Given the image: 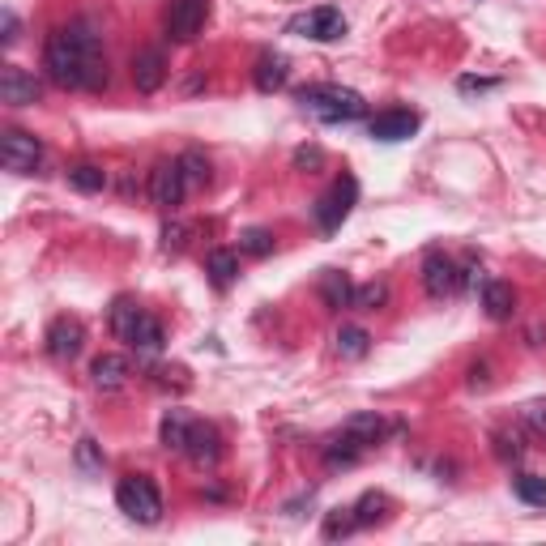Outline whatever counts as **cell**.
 Wrapping results in <instances>:
<instances>
[{
	"instance_id": "83f0119b",
	"label": "cell",
	"mask_w": 546,
	"mask_h": 546,
	"mask_svg": "<svg viewBox=\"0 0 546 546\" xmlns=\"http://www.w3.org/2000/svg\"><path fill=\"white\" fill-rule=\"evenodd\" d=\"M239 248H244L248 256H269V252H273V235L261 231V227H252V231L239 235Z\"/></svg>"
},
{
	"instance_id": "ffe728a7",
	"label": "cell",
	"mask_w": 546,
	"mask_h": 546,
	"mask_svg": "<svg viewBox=\"0 0 546 546\" xmlns=\"http://www.w3.org/2000/svg\"><path fill=\"white\" fill-rule=\"evenodd\" d=\"M205 273H210V282L218 286V291H227V286L235 282V273H239V256L231 248H214L210 256H205Z\"/></svg>"
},
{
	"instance_id": "d6986e66",
	"label": "cell",
	"mask_w": 546,
	"mask_h": 546,
	"mask_svg": "<svg viewBox=\"0 0 546 546\" xmlns=\"http://www.w3.org/2000/svg\"><path fill=\"white\" fill-rule=\"evenodd\" d=\"M483 308L491 320H512V312H517V295H512L508 282H483Z\"/></svg>"
},
{
	"instance_id": "d590c367",
	"label": "cell",
	"mask_w": 546,
	"mask_h": 546,
	"mask_svg": "<svg viewBox=\"0 0 546 546\" xmlns=\"http://www.w3.org/2000/svg\"><path fill=\"white\" fill-rule=\"evenodd\" d=\"M491 86H495V82H474V77H465V82H461L465 94H474V90H491Z\"/></svg>"
},
{
	"instance_id": "7c38bea8",
	"label": "cell",
	"mask_w": 546,
	"mask_h": 546,
	"mask_svg": "<svg viewBox=\"0 0 546 546\" xmlns=\"http://www.w3.org/2000/svg\"><path fill=\"white\" fill-rule=\"evenodd\" d=\"M82 342H86V329H82V320H73V316H56L52 329H47V355L60 363L82 355Z\"/></svg>"
},
{
	"instance_id": "7a4b0ae2",
	"label": "cell",
	"mask_w": 546,
	"mask_h": 546,
	"mask_svg": "<svg viewBox=\"0 0 546 546\" xmlns=\"http://www.w3.org/2000/svg\"><path fill=\"white\" fill-rule=\"evenodd\" d=\"M111 333H116L124 346L141 350V355H158V350L167 346L163 325H158L150 312H141L133 299H116V308H111Z\"/></svg>"
},
{
	"instance_id": "8992f818",
	"label": "cell",
	"mask_w": 546,
	"mask_h": 546,
	"mask_svg": "<svg viewBox=\"0 0 546 546\" xmlns=\"http://www.w3.org/2000/svg\"><path fill=\"white\" fill-rule=\"evenodd\" d=\"M0 163H5V171H13V175H35L43 163L39 137L22 133V128H9V133L0 137Z\"/></svg>"
},
{
	"instance_id": "836d02e7",
	"label": "cell",
	"mask_w": 546,
	"mask_h": 546,
	"mask_svg": "<svg viewBox=\"0 0 546 546\" xmlns=\"http://www.w3.org/2000/svg\"><path fill=\"white\" fill-rule=\"evenodd\" d=\"M22 39V26H18V13L5 9V43H18Z\"/></svg>"
},
{
	"instance_id": "f1b7e54d",
	"label": "cell",
	"mask_w": 546,
	"mask_h": 546,
	"mask_svg": "<svg viewBox=\"0 0 546 546\" xmlns=\"http://www.w3.org/2000/svg\"><path fill=\"white\" fill-rule=\"evenodd\" d=\"M350 529H359V517H355V508H337V512H329V521H325V538L350 534Z\"/></svg>"
},
{
	"instance_id": "9a60e30c",
	"label": "cell",
	"mask_w": 546,
	"mask_h": 546,
	"mask_svg": "<svg viewBox=\"0 0 546 546\" xmlns=\"http://www.w3.org/2000/svg\"><path fill=\"white\" fill-rule=\"evenodd\" d=\"M163 82H167V60H163V52H158V47L137 52V56H133V86H137L141 94H154Z\"/></svg>"
},
{
	"instance_id": "1f68e13d",
	"label": "cell",
	"mask_w": 546,
	"mask_h": 546,
	"mask_svg": "<svg viewBox=\"0 0 546 546\" xmlns=\"http://www.w3.org/2000/svg\"><path fill=\"white\" fill-rule=\"evenodd\" d=\"M525 423L534 427V431H542V436H546V401H534V406L525 410Z\"/></svg>"
},
{
	"instance_id": "30bf717a",
	"label": "cell",
	"mask_w": 546,
	"mask_h": 546,
	"mask_svg": "<svg viewBox=\"0 0 546 546\" xmlns=\"http://www.w3.org/2000/svg\"><path fill=\"white\" fill-rule=\"evenodd\" d=\"M423 286H427L431 299H453L461 291V269H457L453 256L427 252L423 256Z\"/></svg>"
},
{
	"instance_id": "ac0fdd59",
	"label": "cell",
	"mask_w": 546,
	"mask_h": 546,
	"mask_svg": "<svg viewBox=\"0 0 546 546\" xmlns=\"http://www.w3.org/2000/svg\"><path fill=\"white\" fill-rule=\"evenodd\" d=\"M320 295H325L329 308H355V286L342 269H325L320 273Z\"/></svg>"
},
{
	"instance_id": "8fae6325",
	"label": "cell",
	"mask_w": 546,
	"mask_h": 546,
	"mask_svg": "<svg viewBox=\"0 0 546 546\" xmlns=\"http://www.w3.org/2000/svg\"><path fill=\"white\" fill-rule=\"evenodd\" d=\"M39 94H43V86H39L35 73L18 69V64H5V69H0V103H9V107H35Z\"/></svg>"
},
{
	"instance_id": "484cf974",
	"label": "cell",
	"mask_w": 546,
	"mask_h": 546,
	"mask_svg": "<svg viewBox=\"0 0 546 546\" xmlns=\"http://www.w3.org/2000/svg\"><path fill=\"white\" fill-rule=\"evenodd\" d=\"M512 491H517L529 508H546V478H538V474H521L517 483H512Z\"/></svg>"
},
{
	"instance_id": "d4e9b609",
	"label": "cell",
	"mask_w": 546,
	"mask_h": 546,
	"mask_svg": "<svg viewBox=\"0 0 546 546\" xmlns=\"http://www.w3.org/2000/svg\"><path fill=\"white\" fill-rule=\"evenodd\" d=\"M180 167H184L188 188H205V184H210V158H205L201 150H184L180 154Z\"/></svg>"
},
{
	"instance_id": "4fadbf2b",
	"label": "cell",
	"mask_w": 546,
	"mask_h": 546,
	"mask_svg": "<svg viewBox=\"0 0 546 546\" xmlns=\"http://www.w3.org/2000/svg\"><path fill=\"white\" fill-rule=\"evenodd\" d=\"M184 457L197 465V470H214V465L222 461V436L210 423H192L188 440H184Z\"/></svg>"
},
{
	"instance_id": "f546056e",
	"label": "cell",
	"mask_w": 546,
	"mask_h": 546,
	"mask_svg": "<svg viewBox=\"0 0 546 546\" xmlns=\"http://www.w3.org/2000/svg\"><path fill=\"white\" fill-rule=\"evenodd\" d=\"M384 299H389V286H384V282H372V286H363V291H355V308L376 312Z\"/></svg>"
},
{
	"instance_id": "4dcf8cb0",
	"label": "cell",
	"mask_w": 546,
	"mask_h": 546,
	"mask_svg": "<svg viewBox=\"0 0 546 546\" xmlns=\"http://www.w3.org/2000/svg\"><path fill=\"white\" fill-rule=\"evenodd\" d=\"M77 461H82V470H99V465H103V457H99V448H94V440H82V444H77Z\"/></svg>"
},
{
	"instance_id": "6da1fadb",
	"label": "cell",
	"mask_w": 546,
	"mask_h": 546,
	"mask_svg": "<svg viewBox=\"0 0 546 546\" xmlns=\"http://www.w3.org/2000/svg\"><path fill=\"white\" fill-rule=\"evenodd\" d=\"M47 82L60 90H103L107 86V56L90 26H60L47 35L43 47Z\"/></svg>"
},
{
	"instance_id": "ba28073f",
	"label": "cell",
	"mask_w": 546,
	"mask_h": 546,
	"mask_svg": "<svg viewBox=\"0 0 546 546\" xmlns=\"http://www.w3.org/2000/svg\"><path fill=\"white\" fill-rule=\"evenodd\" d=\"M188 180H184V167L180 158H163L154 171H150V201L158 205V210H175L184 197H188Z\"/></svg>"
},
{
	"instance_id": "4316f807",
	"label": "cell",
	"mask_w": 546,
	"mask_h": 546,
	"mask_svg": "<svg viewBox=\"0 0 546 546\" xmlns=\"http://www.w3.org/2000/svg\"><path fill=\"white\" fill-rule=\"evenodd\" d=\"M337 350H342L346 359H363L367 350H372V337H367L363 329H355V325H350V329H342V333H337Z\"/></svg>"
},
{
	"instance_id": "cb8c5ba5",
	"label": "cell",
	"mask_w": 546,
	"mask_h": 546,
	"mask_svg": "<svg viewBox=\"0 0 546 546\" xmlns=\"http://www.w3.org/2000/svg\"><path fill=\"white\" fill-rule=\"evenodd\" d=\"M188 427H192V419H184L180 410H171L167 419H163V448H171V453H184V440H188Z\"/></svg>"
},
{
	"instance_id": "9c48e42d",
	"label": "cell",
	"mask_w": 546,
	"mask_h": 546,
	"mask_svg": "<svg viewBox=\"0 0 546 546\" xmlns=\"http://www.w3.org/2000/svg\"><path fill=\"white\" fill-rule=\"evenodd\" d=\"M205 18H210V5L205 0H171L167 5V18H163V26H167V39H175V43H192L205 30Z\"/></svg>"
},
{
	"instance_id": "d6a6232c",
	"label": "cell",
	"mask_w": 546,
	"mask_h": 546,
	"mask_svg": "<svg viewBox=\"0 0 546 546\" xmlns=\"http://www.w3.org/2000/svg\"><path fill=\"white\" fill-rule=\"evenodd\" d=\"M163 248H167V252H180V248H184V227H167V231H163Z\"/></svg>"
},
{
	"instance_id": "e575fe53",
	"label": "cell",
	"mask_w": 546,
	"mask_h": 546,
	"mask_svg": "<svg viewBox=\"0 0 546 546\" xmlns=\"http://www.w3.org/2000/svg\"><path fill=\"white\" fill-rule=\"evenodd\" d=\"M295 163H299V167H320V150H299Z\"/></svg>"
},
{
	"instance_id": "e0dca14e",
	"label": "cell",
	"mask_w": 546,
	"mask_h": 546,
	"mask_svg": "<svg viewBox=\"0 0 546 546\" xmlns=\"http://www.w3.org/2000/svg\"><path fill=\"white\" fill-rule=\"evenodd\" d=\"M252 77H256V90H261V94H273V90L286 86V77H291V60L278 56V52H265L261 60H256Z\"/></svg>"
},
{
	"instance_id": "5b68a950",
	"label": "cell",
	"mask_w": 546,
	"mask_h": 546,
	"mask_svg": "<svg viewBox=\"0 0 546 546\" xmlns=\"http://www.w3.org/2000/svg\"><path fill=\"white\" fill-rule=\"evenodd\" d=\"M355 201H359V180H355V175H337L325 197L316 201V227L325 231V235H333V231L350 218Z\"/></svg>"
},
{
	"instance_id": "52a82bcc",
	"label": "cell",
	"mask_w": 546,
	"mask_h": 546,
	"mask_svg": "<svg viewBox=\"0 0 546 546\" xmlns=\"http://www.w3.org/2000/svg\"><path fill=\"white\" fill-rule=\"evenodd\" d=\"M291 35L312 39V43H337V39L346 35V18H342V9L320 5V9L299 13V18L291 22Z\"/></svg>"
},
{
	"instance_id": "7402d4cb",
	"label": "cell",
	"mask_w": 546,
	"mask_h": 546,
	"mask_svg": "<svg viewBox=\"0 0 546 546\" xmlns=\"http://www.w3.org/2000/svg\"><path fill=\"white\" fill-rule=\"evenodd\" d=\"M342 431H350L355 440H363L367 448H372V444H380V436H384V419H380V414H355V419H346Z\"/></svg>"
},
{
	"instance_id": "277c9868",
	"label": "cell",
	"mask_w": 546,
	"mask_h": 546,
	"mask_svg": "<svg viewBox=\"0 0 546 546\" xmlns=\"http://www.w3.org/2000/svg\"><path fill=\"white\" fill-rule=\"evenodd\" d=\"M116 504H120L124 517L137 521V525H158V521H163V495H158L154 478H146V474H128V478H120Z\"/></svg>"
},
{
	"instance_id": "2e32d148",
	"label": "cell",
	"mask_w": 546,
	"mask_h": 546,
	"mask_svg": "<svg viewBox=\"0 0 546 546\" xmlns=\"http://www.w3.org/2000/svg\"><path fill=\"white\" fill-rule=\"evenodd\" d=\"M128 376H133V363H128L124 355H99L90 363V380H94V389H103V393L124 389Z\"/></svg>"
},
{
	"instance_id": "5bb4252c",
	"label": "cell",
	"mask_w": 546,
	"mask_h": 546,
	"mask_svg": "<svg viewBox=\"0 0 546 546\" xmlns=\"http://www.w3.org/2000/svg\"><path fill=\"white\" fill-rule=\"evenodd\" d=\"M367 133H372L376 141H410L414 133H419V116L414 111H380V116H372V124H367Z\"/></svg>"
},
{
	"instance_id": "3957f363",
	"label": "cell",
	"mask_w": 546,
	"mask_h": 546,
	"mask_svg": "<svg viewBox=\"0 0 546 546\" xmlns=\"http://www.w3.org/2000/svg\"><path fill=\"white\" fill-rule=\"evenodd\" d=\"M299 107L312 111V116L325 120V124H350V120H359L367 111V103L359 99V94L342 90V86H308V90H299Z\"/></svg>"
},
{
	"instance_id": "44dd1931",
	"label": "cell",
	"mask_w": 546,
	"mask_h": 546,
	"mask_svg": "<svg viewBox=\"0 0 546 546\" xmlns=\"http://www.w3.org/2000/svg\"><path fill=\"white\" fill-rule=\"evenodd\" d=\"M363 453H367V444H363V440H355V436H350V431H342V436H337V440H329V448H325V461H329V465H355Z\"/></svg>"
},
{
	"instance_id": "603a6c76",
	"label": "cell",
	"mask_w": 546,
	"mask_h": 546,
	"mask_svg": "<svg viewBox=\"0 0 546 546\" xmlns=\"http://www.w3.org/2000/svg\"><path fill=\"white\" fill-rule=\"evenodd\" d=\"M69 184L77 192H103L107 188V171L94 167V163H77V167H69Z\"/></svg>"
}]
</instances>
